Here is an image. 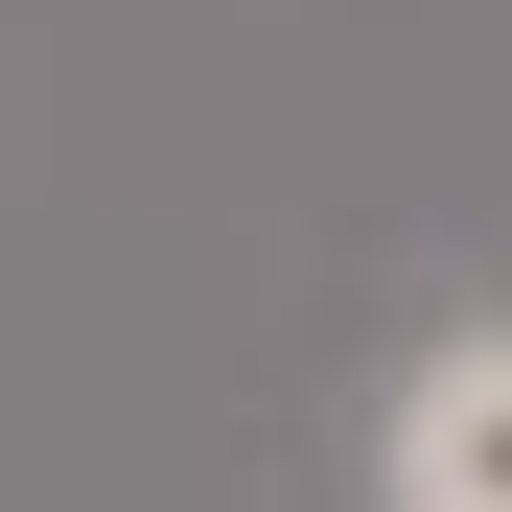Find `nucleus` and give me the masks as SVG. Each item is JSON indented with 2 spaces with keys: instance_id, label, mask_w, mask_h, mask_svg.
I'll use <instances>...</instances> for the list:
<instances>
[{
  "instance_id": "f257e3e1",
  "label": "nucleus",
  "mask_w": 512,
  "mask_h": 512,
  "mask_svg": "<svg viewBox=\"0 0 512 512\" xmlns=\"http://www.w3.org/2000/svg\"><path fill=\"white\" fill-rule=\"evenodd\" d=\"M396 512H512V326L396 396Z\"/></svg>"
}]
</instances>
